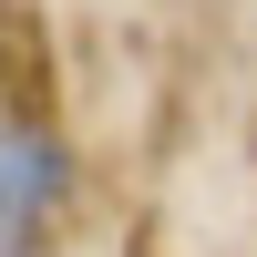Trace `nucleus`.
Segmentation results:
<instances>
[{
  "label": "nucleus",
  "instance_id": "1",
  "mask_svg": "<svg viewBox=\"0 0 257 257\" xmlns=\"http://www.w3.org/2000/svg\"><path fill=\"white\" fill-rule=\"evenodd\" d=\"M11 196H0V226H11V247H31V226H41V196H52V144L31 134V123H11Z\"/></svg>",
  "mask_w": 257,
  "mask_h": 257
}]
</instances>
